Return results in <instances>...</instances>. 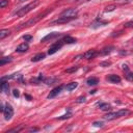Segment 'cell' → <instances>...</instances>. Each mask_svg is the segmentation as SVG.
Here are the masks:
<instances>
[{
    "instance_id": "1",
    "label": "cell",
    "mask_w": 133,
    "mask_h": 133,
    "mask_svg": "<svg viewBox=\"0 0 133 133\" xmlns=\"http://www.w3.org/2000/svg\"><path fill=\"white\" fill-rule=\"evenodd\" d=\"M38 4H39V0H34V1L30 2V3H28L27 5H25L24 7L20 8V9L16 12V16H18V17H23V16H25L26 14H28L29 11H31L33 8H35Z\"/></svg>"
},
{
    "instance_id": "2",
    "label": "cell",
    "mask_w": 133,
    "mask_h": 133,
    "mask_svg": "<svg viewBox=\"0 0 133 133\" xmlns=\"http://www.w3.org/2000/svg\"><path fill=\"white\" fill-rule=\"evenodd\" d=\"M51 11V9H48L47 11H45V12H43V14H41V15H38V16H36V17H33V18H31L30 20H28L27 22H25L24 24H22L21 26H19L17 29H21V28H23V27H30V26H32V25H34V24H36L39 20H42L45 16H47V14L48 12H50Z\"/></svg>"
},
{
    "instance_id": "3",
    "label": "cell",
    "mask_w": 133,
    "mask_h": 133,
    "mask_svg": "<svg viewBox=\"0 0 133 133\" xmlns=\"http://www.w3.org/2000/svg\"><path fill=\"white\" fill-rule=\"evenodd\" d=\"M130 114V111L128 109H121L116 112H109L107 114L104 115V118L107 119V121H112V119H115L117 117H122V116H126Z\"/></svg>"
},
{
    "instance_id": "4",
    "label": "cell",
    "mask_w": 133,
    "mask_h": 133,
    "mask_svg": "<svg viewBox=\"0 0 133 133\" xmlns=\"http://www.w3.org/2000/svg\"><path fill=\"white\" fill-rule=\"evenodd\" d=\"M78 15V9L77 8H68L63 10L59 17H69V18H76Z\"/></svg>"
},
{
    "instance_id": "5",
    "label": "cell",
    "mask_w": 133,
    "mask_h": 133,
    "mask_svg": "<svg viewBox=\"0 0 133 133\" xmlns=\"http://www.w3.org/2000/svg\"><path fill=\"white\" fill-rule=\"evenodd\" d=\"M3 113H4V118L6 121H9L12 117V115H14V109H12V107H11L10 104H6L5 105V108H4V112Z\"/></svg>"
},
{
    "instance_id": "6",
    "label": "cell",
    "mask_w": 133,
    "mask_h": 133,
    "mask_svg": "<svg viewBox=\"0 0 133 133\" xmlns=\"http://www.w3.org/2000/svg\"><path fill=\"white\" fill-rule=\"evenodd\" d=\"M62 45H63V42H62V39L61 41H59L58 43H55V44H53L50 48H49V50H48V54L49 55H52V54H54L55 52H57L61 47H62Z\"/></svg>"
},
{
    "instance_id": "7",
    "label": "cell",
    "mask_w": 133,
    "mask_h": 133,
    "mask_svg": "<svg viewBox=\"0 0 133 133\" xmlns=\"http://www.w3.org/2000/svg\"><path fill=\"white\" fill-rule=\"evenodd\" d=\"M62 88H63V86H62V85H59V86H57V87L53 88V89L50 91V94L48 95V99H52V98L56 97V96H57V95L62 90Z\"/></svg>"
},
{
    "instance_id": "8",
    "label": "cell",
    "mask_w": 133,
    "mask_h": 133,
    "mask_svg": "<svg viewBox=\"0 0 133 133\" xmlns=\"http://www.w3.org/2000/svg\"><path fill=\"white\" fill-rule=\"evenodd\" d=\"M97 55H98V52H97L96 50H88V51H86V52L82 55V57H84L85 59H92V58H95Z\"/></svg>"
},
{
    "instance_id": "9",
    "label": "cell",
    "mask_w": 133,
    "mask_h": 133,
    "mask_svg": "<svg viewBox=\"0 0 133 133\" xmlns=\"http://www.w3.org/2000/svg\"><path fill=\"white\" fill-rule=\"evenodd\" d=\"M74 20V18H69V17H59L57 20L53 21L52 24H63V23H68L70 21Z\"/></svg>"
},
{
    "instance_id": "10",
    "label": "cell",
    "mask_w": 133,
    "mask_h": 133,
    "mask_svg": "<svg viewBox=\"0 0 133 133\" xmlns=\"http://www.w3.org/2000/svg\"><path fill=\"white\" fill-rule=\"evenodd\" d=\"M59 35H60V33H58V32H52V33L46 35L45 37H43V38L41 39V42H42V43H45V42L50 41V39H52V38H55V37H57V36H59Z\"/></svg>"
},
{
    "instance_id": "11",
    "label": "cell",
    "mask_w": 133,
    "mask_h": 133,
    "mask_svg": "<svg viewBox=\"0 0 133 133\" xmlns=\"http://www.w3.org/2000/svg\"><path fill=\"white\" fill-rule=\"evenodd\" d=\"M28 49H29V46H28V44H26V43H23V44H21V45H19V46L17 47L16 51H17V52H19V53H24V52H26Z\"/></svg>"
},
{
    "instance_id": "12",
    "label": "cell",
    "mask_w": 133,
    "mask_h": 133,
    "mask_svg": "<svg viewBox=\"0 0 133 133\" xmlns=\"http://www.w3.org/2000/svg\"><path fill=\"white\" fill-rule=\"evenodd\" d=\"M107 80L110 81V82H112V83H119L121 82V77L117 76V75L112 74V75H109L107 77Z\"/></svg>"
},
{
    "instance_id": "13",
    "label": "cell",
    "mask_w": 133,
    "mask_h": 133,
    "mask_svg": "<svg viewBox=\"0 0 133 133\" xmlns=\"http://www.w3.org/2000/svg\"><path fill=\"white\" fill-rule=\"evenodd\" d=\"M45 54L44 53H37L36 55H34L32 58H31V61L32 62H37V61H41L42 59H44L45 58Z\"/></svg>"
},
{
    "instance_id": "14",
    "label": "cell",
    "mask_w": 133,
    "mask_h": 133,
    "mask_svg": "<svg viewBox=\"0 0 133 133\" xmlns=\"http://www.w3.org/2000/svg\"><path fill=\"white\" fill-rule=\"evenodd\" d=\"M62 42H63V44H74V43L77 42V39H76L75 37H72V36H70V35H66V36L63 37Z\"/></svg>"
},
{
    "instance_id": "15",
    "label": "cell",
    "mask_w": 133,
    "mask_h": 133,
    "mask_svg": "<svg viewBox=\"0 0 133 133\" xmlns=\"http://www.w3.org/2000/svg\"><path fill=\"white\" fill-rule=\"evenodd\" d=\"M113 49H114V47H113V46H109V47H105V48H103V49L101 50V52H100V54H101V55H107V54H109V53H111Z\"/></svg>"
},
{
    "instance_id": "16",
    "label": "cell",
    "mask_w": 133,
    "mask_h": 133,
    "mask_svg": "<svg viewBox=\"0 0 133 133\" xmlns=\"http://www.w3.org/2000/svg\"><path fill=\"white\" fill-rule=\"evenodd\" d=\"M107 23H108V22H106V21H99V20H97V21H95V22L91 24V28H98V27H100V26H105Z\"/></svg>"
},
{
    "instance_id": "17",
    "label": "cell",
    "mask_w": 133,
    "mask_h": 133,
    "mask_svg": "<svg viewBox=\"0 0 133 133\" xmlns=\"http://www.w3.org/2000/svg\"><path fill=\"white\" fill-rule=\"evenodd\" d=\"M0 88H1V90H2L3 92L7 94V92L9 91V84H8V82L2 81V83H1V85H0Z\"/></svg>"
},
{
    "instance_id": "18",
    "label": "cell",
    "mask_w": 133,
    "mask_h": 133,
    "mask_svg": "<svg viewBox=\"0 0 133 133\" xmlns=\"http://www.w3.org/2000/svg\"><path fill=\"white\" fill-rule=\"evenodd\" d=\"M57 80H58V79L55 78V77H49V78H45L44 82H45L47 85H52V84H54Z\"/></svg>"
},
{
    "instance_id": "19",
    "label": "cell",
    "mask_w": 133,
    "mask_h": 133,
    "mask_svg": "<svg viewBox=\"0 0 133 133\" xmlns=\"http://www.w3.org/2000/svg\"><path fill=\"white\" fill-rule=\"evenodd\" d=\"M86 83H87V85H97L99 83V79L95 78V77H90V78L87 79Z\"/></svg>"
},
{
    "instance_id": "20",
    "label": "cell",
    "mask_w": 133,
    "mask_h": 133,
    "mask_svg": "<svg viewBox=\"0 0 133 133\" xmlns=\"http://www.w3.org/2000/svg\"><path fill=\"white\" fill-rule=\"evenodd\" d=\"M99 108L103 111H107V110H110L111 109V106L108 104V103H102L99 105Z\"/></svg>"
},
{
    "instance_id": "21",
    "label": "cell",
    "mask_w": 133,
    "mask_h": 133,
    "mask_svg": "<svg viewBox=\"0 0 133 133\" xmlns=\"http://www.w3.org/2000/svg\"><path fill=\"white\" fill-rule=\"evenodd\" d=\"M77 86H78V83H77V82H71V83H69V84L65 86V89H66V90H73V89H75Z\"/></svg>"
},
{
    "instance_id": "22",
    "label": "cell",
    "mask_w": 133,
    "mask_h": 133,
    "mask_svg": "<svg viewBox=\"0 0 133 133\" xmlns=\"http://www.w3.org/2000/svg\"><path fill=\"white\" fill-rule=\"evenodd\" d=\"M9 33H10V31H9L8 29H2V30L0 31V39H3L5 36L9 35Z\"/></svg>"
},
{
    "instance_id": "23",
    "label": "cell",
    "mask_w": 133,
    "mask_h": 133,
    "mask_svg": "<svg viewBox=\"0 0 133 133\" xmlns=\"http://www.w3.org/2000/svg\"><path fill=\"white\" fill-rule=\"evenodd\" d=\"M12 59H11V57L9 56V57H3V58H1V60H0V65H4L5 63H8V62H10Z\"/></svg>"
},
{
    "instance_id": "24",
    "label": "cell",
    "mask_w": 133,
    "mask_h": 133,
    "mask_svg": "<svg viewBox=\"0 0 133 133\" xmlns=\"http://www.w3.org/2000/svg\"><path fill=\"white\" fill-rule=\"evenodd\" d=\"M132 0H114V4H118V5H125V4H128L130 3Z\"/></svg>"
},
{
    "instance_id": "25",
    "label": "cell",
    "mask_w": 133,
    "mask_h": 133,
    "mask_svg": "<svg viewBox=\"0 0 133 133\" xmlns=\"http://www.w3.org/2000/svg\"><path fill=\"white\" fill-rule=\"evenodd\" d=\"M115 8H116V5H115V4H111V5L106 6V7H105V9H104V11H105V12H108V11H113Z\"/></svg>"
},
{
    "instance_id": "26",
    "label": "cell",
    "mask_w": 133,
    "mask_h": 133,
    "mask_svg": "<svg viewBox=\"0 0 133 133\" xmlns=\"http://www.w3.org/2000/svg\"><path fill=\"white\" fill-rule=\"evenodd\" d=\"M78 69H79V66L75 65V66H72V68H69V69H66L64 72H65V73H68V74H72V73H75V72H76Z\"/></svg>"
},
{
    "instance_id": "27",
    "label": "cell",
    "mask_w": 133,
    "mask_h": 133,
    "mask_svg": "<svg viewBox=\"0 0 133 133\" xmlns=\"http://www.w3.org/2000/svg\"><path fill=\"white\" fill-rule=\"evenodd\" d=\"M22 128H23V126H20V127H18V128H14V129H10V130L6 131L5 133H17V132L21 131V130H22Z\"/></svg>"
},
{
    "instance_id": "28",
    "label": "cell",
    "mask_w": 133,
    "mask_h": 133,
    "mask_svg": "<svg viewBox=\"0 0 133 133\" xmlns=\"http://www.w3.org/2000/svg\"><path fill=\"white\" fill-rule=\"evenodd\" d=\"M71 115H72V113H71V110L69 109V111H68V113H66V114H64V115H61V116H58L57 118H58V119H65V118H69V117H71Z\"/></svg>"
},
{
    "instance_id": "29",
    "label": "cell",
    "mask_w": 133,
    "mask_h": 133,
    "mask_svg": "<svg viewBox=\"0 0 133 133\" xmlns=\"http://www.w3.org/2000/svg\"><path fill=\"white\" fill-rule=\"evenodd\" d=\"M126 79L129 80V81H133V72H127Z\"/></svg>"
},
{
    "instance_id": "30",
    "label": "cell",
    "mask_w": 133,
    "mask_h": 133,
    "mask_svg": "<svg viewBox=\"0 0 133 133\" xmlns=\"http://www.w3.org/2000/svg\"><path fill=\"white\" fill-rule=\"evenodd\" d=\"M6 5H8V1L7 0H1L0 1V7L1 8H4Z\"/></svg>"
},
{
    "instance_id": "31",
    "label": "cell",
    "mask_w": 133,
    "mask_h": 133,
    "mask_svg": "<svg viewBox=\"0 0 133 133\" xmlns=\"http://www.w3.org/2000/svg\"><path fill=\"white\" fill-rule=\"evenodd\" d=\"M92 125H94L95 127H103V126H104V123H103V122H100V121H97V122H94Z\"/></svg>"
},
{
    "instance_id": "32",
    "label": "cell",
    "mask_w": 133,
    "mask_h": 133,
    "mask_svg": "<svg viewBox=\"0 0 133 133\" xmlns=\"http://www.w3.org/2000/svg\"><path fill=\"white\" fill-rule=\"evenodd\" d=\"M23 39L25 42H29L32 39V35H29V34H26V35H23Z\"/></svg>"
},
{
    "instance_id": "33",
    "label": "cell",
    "mask_w": 133,
    "mask_h": 133,
    "mask_svg": "<svg viewBox=\"0 0 133 133\" xmlns=\"http://www.w3.org/2000/svg\"><path fill=\"white\" fill-rule=\"evenodd\" d=\"M76 102H77V103H84V102H85V97H83V96L78 97L77 100H76Z\"/></svg>"
},
{
    "instance_id": "34",
    "label": "cell",
    "mask_w": 133,
    "mask_h": 133,
    "mask_svg": "<svg viewBox=\"0 0 133 133\" xmlns=\"http://www.w3.org/2000/svg\"><path fill=\"white\" fill-rule=\"evenodd\" d=\"M124 26H125V27H127V28H131V27H133V21H130V22L125 23V24H124Z\"/></svg>"
},
{
    "instance_id": "35",
    "label": "cell",
    "mask_w": 133,
    "mask_h": 133,
    "mask_svg": "<svg viewBox=\"0 0 133 133\" xmlns=\"http://www.w3.org/2000/svg\"><path fill=\"white\" fill-rule=\"evenodd\" d=\"M110 64H111L110 61H102V62L100 63L101 66H108V65H110Z\"/></svg>"
},
{
    "instance_id": "36",
    "label": "cell",
    "mask_w": 133,
    "mask_h": 133,
    "mask_svg": "<svg viewBox=\"0 0 133 133\" xmlns=\"http://www.w3.org/2000/svg\"><path fill=\"white\" fill-rule=\"evenodd\" d=\"M12 95H14V97H16V98H19V97H20V92H19L18 89H14V90H12Z\"/></svg>"
},
{
    "instance_id": "37",
    "label": "cell",
    "mask_w": 133,
    "mask_h": 133,
    "mask_svg": "<svg viewBox=\"0 0 133 133\" xmlns=\"http://www.w3.org/2000/svg\"><path fill=\"white\" fill-rule=\"evenodd\" d=\"M123 70L126 71V72H129V66L127 64H123Z\"/></svg>"
},
{
    "instance_id": "38",
    "label": "cell",
    "mask_w": 133,
    "mask_h": 133,
    "mask_svg": "<svg viewBox=\"0 0 133 133\" xmlns=\"http://www.w3.org/2000/svg\"><path fill=\"white\" fill-rule=\"evenodd\" d=\"M37 78H38V80H39V81H44V80H45V78H44L43 74H39V76H38Z\"/></svg>"
},
{
    "instance_id": "39",
    "label": "cell",
    "mask_w": 133,
    "mask_h": 133,
    "mask_svg": "<svg viewBox=\"0 0 133 133\" xmlns=\"http://www.w3.org/2000/svg\"><path fill=\"white\" fill-rule=\"evenodd\" d=\"M34 131H38V128H31V129H29V132H34Z\"/></svg>"
},
{
    "instance_id": "40",
    "label": "cell",
    "mask_w": 133,
    "mask_h": 133,
    "mask_svg": "<svg viewBox=\"0 0 133 133\" xmlns=\"http://www.w3.org/2000/svg\"><path fill=\"white\" fill-rule=\"evenodd\" d=\"M25 97H26V98H27V99H28V100H29V101H30V100H31V97H30V96H29V95H25Z\"/></svg>"
},
{
    "instance_id": "41",
    "label": "cell",
    "mask_w": 133,
    "mask_h": 133,
    "mask_svg": "<svg viewBox=\"0 0 133 133\" xmlns=\"http://www.w3.org/2000/svg\"><path fill=\"white\" fill-rule=\"evenodd\" d=\"M96 91H97V90H95V89H94V90H91V91H89V94H90V95H91V94H95V92H96Z\"/></svg>"
},
{
    "instance_id": "42",
    "label": "cell",
    "mask_w": 133,
    "mask_h": 133,
    "mask_svg": "<svg viewBox=\"0 0 133 133\" xmlns=\"http://www.w3.org/2000/svg\"><path fill=\"white\" fill-rule=\"evenodd\" d=\"M76 1H88V0H76Z\"/></svg>"
}]
</instances>
